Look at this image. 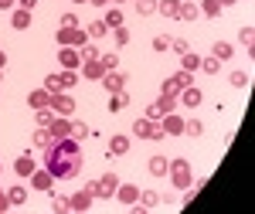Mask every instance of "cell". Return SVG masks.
I'll return each instance as SVG.
<instances>
[{"mask_svg":"<svg viewBox=\"0 0 255 214\" xmlns=\"http://www.w3.org/2000/svg\"><path fill=\"white\" fill-rule=\"evenodd\" d=\"M102 85H106V92H123L126 82H123V75H116V72H106V75H102Z\"/></svg>","mask_w":255,"mask_h":214,"instance_id":"cell-14","label":"cell"},{"mask_svg":"<svg viewBox=\"0 0 255 214\" xmlns=\"http://www.w3.org/2000/svg\"><path fill=\"white\" fill-rule=\"evenodd\" d=\"M116 3H119V0H116Z\"/></svg>","mask_w":255,"mask_h":214,"instance_id":"cell-60","label":"cell"},{"mask_svg":"<svg viewBox=\"0 0 255 214\" xmlns=\"http://www.w3.org/2000/svg\"><path fill=\"white\" fill-rule=\"evenodd\" d=\"M82 58H85V61L99 58V48H96V44H89V41H85V44H82Z\"/></svg>","mask_w":255,"mask_h":214,"instance_id":"cell-38","label":"cell"},{"mask_svg":"<svg viewBox=\"0 0 255 214\" xmlns=\"http://www.w3.org/2000/svg\"><path fill=\"white\" fill-rule=\"evenodd\" d=\"M51 211H72V208H68L65 197H55V201H51Z\"/></svg>","mask_w":255,"mask_h":214,"instance_id":"cell-47","label":"cell"},{"mask_svg":"<svg viewBox=\"0 0 255 214\" xmlns=\"http://www.w3.org/2000/svg\"><path fill=\"white\" fill-rule=\"evenodd\" d=\"M61 27H79V17H75V14H65V17H61Z\"/></svg>","mask_w":255,"mask_h":214,"instance_id":"cell-49","label":"cell"},{"mask_svg":"<svg viewBox=\"0 0 255 214\" xmlns=\"http://www.w3.org/2000/svg\"><path fill=\"white\" fill-rule=\"evenodd\" d=\"M126 102H129V99L123 96V92H113V102H109V109H113V112H119V109H126Z\"/></svg>","mask_w":255,"mask_h":214,"instance_id":"cell-35","label":"cell"},{"mask_svg":"<svg viewBox=\"0 0 255 214\" xmlns=\"http://www.w3.org/2000/svg\"><path fill=\"white\" fill-rule=\"evenodd\" d=\"M75 3H82V0H75Z\"/></svg>","mask_w":255,"mask_h":214,"instance_id":"cell-59","label":"cell"},{"mask_svg":"<svg viewBox=\"0 0 255 214\" xmlns=\"http://www.w3.org/2000/svg\"><path fill=\"white\" fill-rule=\"evenodd\" d=\"M136 14H157V0H136Z\"/></svg>","mask_w":255,"mask_h":214,"instance_id":"cell-32","label":"cell"},{"mask_svg":"<svg viewBox=\"0 0 255 214\" xmlns=\"http://www.w3.org/2000/svg\"><path fill=\"white\" fill-rule=\"evenodd\" d=\"M89 204H92V194H89V191H82V194H75L72 201H68L72 211H89Z\"/></svg>","mask_w":255,"mask_h":214,"instance_id":"cell-16","label":"cell"},{"mask_svg":"<svg viewBox=\"0 0 255 214\" xmlns=\"http://www.w3.org/2000/svg\"><path fill=\"white\" fill-rule=\"evenodd\" d=\"M252 27H249V24H245V27H242V31H238V41H242V44H245V48H252Z\"/></svg>","mask_w":255,"mask_h":214,"instance_id":"cell-37","label":"cell"},{"mask_svg":"<svg viewBox=\"0 0 255 214\" xmlns=\"http://www.w3.org/2000/svg\"><path fill=\"white\" fill-rule=\"evenodd\" d=\"M85 41H89V34L79 31V27H65V31H58V44L61 48H82Z\"/></svg>","mask_w":255,"mask_h":214,"instance_id":"cell-4","label":"cell"},{"mask_svg":"<svg viewBox=\"0 0 255 214\" xmlns=\"http://www.w3.org/2000/svg\"><path fill=\"white\" fill-rule=\"evenodd\" d=\"M201 129H204V126H201L197 119H191V122H184V133H187V136H201Z\"/></svg>","mask_w":255,"mask_h":214,"instance_id":"cell-39","label":"cell"},{"mask_svg":"<svg viewBox=\"0 0 255 214\" xmlns=\"http://www.w3.org/2000/svg\"><path fill=\"white\" fill-rule=\"evenodd\" d=\"M31 180H34V187H38V191H48L55 177H51V170H48V167H44V170H38V167H34V174H31Z\"/></svg>","mask_w":255,"mask_h":214,"instance_id":"cell-11","label":"cell"},{"mask_svg":"<svg viewBox=\"0 0 255 214\" xmlns=\"http://www.w3.org/2000/svg\"><path fill=\"white\" fill-rule=\"evenodd\" d=\"M24 201H27V191L24 187H10L7 191V204H24Z\"/></svg>","mask_w":255,"mask_h":214,"instance_id":"cell-29","label":"cell"},{"mask_svg":"<svg viewBox=\"0 0 255 214\" xmlns=\"http://www.w3.org/2000/svg\"><path fill=\"white\" fill-rule=\"evenodd\" d=\"M167 167H170L167 156H150V174H153V177H163V174H167Z\"/></svg>","mask_w":255,"mask_h":214,"instance_id":"cell-20","label":"cell"},{"mask_svg":"<svg viewBox=\"0 0 255 214\" xmlns=\"http://www.w3.org/2000/svg\"><path fill=\"white\" fill-rule=\"evenodd\" d=\"M0 211H7V191H0Z\"/></svg>","mask_w":255,"mask_h":214,"instance_id":"cell-53","label":"cell"},{"mask_svg":"<svg viewBox=\"0 0 255 214\" xmlns=\"http://www.w3.org/2000/svg\"><path fill=\"white\" fill-rule=\"evenodd\" d=\"M3 61H7V55H3V51H0V68H3Z\"/></svg>","mask_w":255,"mask_h":214,"instance_id":"cell-56","label":"cell"},{"mask_svg":"<svg viewBox=\"0 0 255 214\" xmlns=\"http://www.w3.org/2000/svg\"><path fill=\"white\" fill-rule=\"evenodd\" d=\"M85 34L99 41V38H106V34H109V27H106V20H92V24L85 27Z\"/></svg>","mask_w":255,"mask_h":214,"instance_id":"cell-21","label":"cell"},{"mask_svg":"<svg viewBox=\"0 0 255 214\" xmlns=\"http://www.w3.org/2000/svg\"><path fill=\"white\" fill-rule=\"evenodd\" d=\"M113 31H116V44H129V31H126L123 24H119V27H113Z\"/></svg>","mask_w":255,"mask_h":214,"instance_id":"cell-42","label":"cell"},{"mask_svg":"<svg viewBox=\"0 0 255 214\" xmlns=\"http://www.w3.org/2000/svg\"><path fill=\"white\" fill-rule=\"evenodd\" d=\"M201 10H204V14H211V17H215L218 10H221V3H218V0H204V7H201Z\"/></svg>","mask_w":255,"mask_h":214,"instance_id":"cell-44","label":"cell"},{"mask_svg":"<svg viewBox=\"0 0 255 214\" xmlns=\"http://www.w3.org/2000/svg\"><path fill=\"white\" fill-rule=\"evenodd\" d=\"M187 85H194V78H191V72H184V68H180V72H177L174 78H167V82H163V96H180V89H187Z\"/></svg>","mask_w":255,"mask_h":214,"instance_id":"cell-2","label":"cell"},{"mask_svg":"<svg viewBox=\"0 0 255 214\" xmlns=\"http://www.w3.org/2000/svg\"><path fill=\"white\" fill-rule=\"evenodd\" d=\"M123 153H129V139L126 136H113L109 139V156H123Z\"/></svg>","mask_w":255,"mask_h":214,"instance_id":"cell-15","label":"cell"},{"mask_svg":"<svg viewBox=\"0 0 255 214\" xmlns=\"http://www.w3.org/2000/svg\"><path fill=\"white\" fill-rule=\"evenodd\" d=\"M163 133H184V122L167 112V116H163Z\"/></svg>","mask_w":255,"mask_h":214,"instance_id":"cell-26","label":"cell"},{"mask_svg":"<svg viewBox=\"0 0 255 214\" xmlns=\"http://www.w3.org/2000/svg\"><path fill=\"white\" fill-rule=\"evenodd\" d=\"M99 61H102V68H106V72H113V68L119 65V58H116V55H99Z\"/></svg>","mask_w":255,"mask_h":214,"instance_id":"cell-40","label":"cell"},{"mask_svg":"<svg viewBox=\"0 0 255 214\" xmlns=\"http://www.w3.org/2000/svg\"><path fill=\"white\" fill-rule=\"evenodd\" d=\"M211 58H218V61L232 58V44H228V41H215V48H211Z\"/></svg>","mask_w":255,"mask_h":214,"instance_id":"cell-22","label":"cell"},{"mask_svg":"<svg viewBox=\"0 0 255 214\" xmlns=\"http://www.w3.org/2000/svg\"><path fill=\"white\" fill-rule=\"evenodd\" d=\"M218 65H221L218 58H204V61H201V68H204L208 75H218Z\"/></svg>","mask_w":255,"mask_h":214,"instance_id":"cell-41","label":"cell"},{"mask_svg":"<svg viewBox=\"0 0 255 214\" xmlns=\"http://www.w3.org/2000/svg\"><path fill=\"white\" fill-rule=\"evenodd\" d=\"M82 191H89V194H92V197H99V180H92V184H85Z\"/></svg>","mask_w":255,"mask_h":214,"instance_id":"cell-51","label":"cell"},{"mask_svg":"<svg viewBox=\"0 0 255 214\" xmlns=\"http://www.w3.org/2000/svg\"><path fill=\"white\" fill-rule=\"evenodd\" d=\"M14 7V0H0V10H10Z\"/></svg>","mask_w":255,"mask_h":214,"instance_id":"cell-54","label":"cell"},{"mask_svg":"<svg viewBox=\"0 0 255 214\" xmlns=\"http://www.w3.org/2000/svg\"><path fill=\"white\" fill-rule=\"evenodd\" d=\"M92 3H96V7H106V3H109V0H92Z\"/></svg>","mask_w":255,"mask_h":214,"instance_id":"cell-55","label":"cell"},{"mask_svg":"<svg viewBox=\"0 0 255 214\" xmlns=\"http://www.w3.org/2000/svg\"><path fill=\"white\" fill-rule=\"evenodd\" d=\"M75 82H79V75H75V72H68V68H65V75H61V85H65V89H72V85H75Z\"/></svg>","mask_w":255,"mask_h":214,"instance_id":"cell-45","label":"cell"},{"mask_svg":"<svg viewBox=\"0 0 255 214\" xmlns=\"http://www.w3.org/2000/svg\"><path fill=\"white\" fill-rule=\"evenodd\" d=\"M119 24H123V10H119V7H113V10L106 14V27H119Z\"/></svg>","mask_w":255,"mask_h":214,"instance_id":"cell-33","label":"cell"},{"mask_svg":"<svg viewBox=\"0 0 255 214\" xmlns=\"http://www.w3.org/2000/svg\"><path fill=\"white\" fill-rule=\"evenodd\" d=\"M180 65H184V72H197L201 68V58H197L194 51H184L180 55Z\"/></svg>","mask_w":255,"mask_h":214,"instance_id":"cell-24","label":"cell"},{"mask_svg":"<svg viewBox=\"0 0 255 214\" xmlns=\"http://www.w3.org/2000/svg\"><path fill=\"white\" fill-rule=\"evenodd\" d=\"M170 41H174V38L160 34V38H153V48H157V51H167V48H170Z\"/></svg>","mask_w":255,"mask_h":214,"instance_id":"cell-43","label":"cell"},{"mask_svg":"<svg viewBox=\"0 0 255 214\" xmlns=\"http://www.w3.org/2000/svg\"><path fill=\"white\" fill-rule=\"evenodd\" d=\"M44 167L51 170L55 180H75L85 167V156H82V143L72 136L55 139L44 146Z\"/></svg>","mask_w":255,"mask_h":214,"instance_id":"cell-1","label":"cell"},{"mask_svg":"<svg viewBox=\"0 0 255 214\" xmlns=\"http://www.w3.org/2000/svg\"><path fill=\"white\" fill-rule=\"evenodd\" d=\"M167 170H170V177H174L177 187H184V191L191 187V163H187V160H174Z\"/></svg>","mask_w":255,"mask_h":214,"instance_id":"cell-3","label":"cell"},{"mask_svg":"<svg viewBox=\"0 0 255 214\" xmlns=\"http://www.w3.org/2000/svg\"><path fill=\"white\" fill-rule=\"evenodd\" d=\"M218 3H221V7H225V3H235V0H218Z\"/></svg>","mask_w":255,"mask_h":214,"instance_id":"cell-57","label":"cell"},{"mask_svg":"<svg viewBox=\"0 0 255 214\" xmlns=\"http://www.w3.org/2000/svg\"><path fill=\"white\" fill-rule=\"evenodd\" d=\"M31 106H34V109H51V92H48V89L31 92Z\"/></svg>","mask_w":255,"mask_h":214,"instance_id":"cell-17","label":"cell"},{"mask_svg":"<svg viewBox=\"0 0 255 214\" xmlns=\"http://www.w3.org/2000/svg\"><path fill=\"white\" fill-rule=\"evenodd\" d=\"M68 136L72 139H85L89 136V126H85V122H72V133H68Z\"/></svg>","mask_w":255,"mask_h":214,"instance_id":"cell-34","label":"cell"},{"mask_svg":"<svg viewBox=\"0 0 255 214\" xmlns=\"http://www.w3.org/2000/svg\"><path fill=\"white\" fill-rule=\"evenodd\" d=\"M34 146H41V150H44V146H48V143H55V139H51V133H48V126H38V133H34Z\"/></svg>","mask_w":255,"mask_h":214,"instance_id":"cell-28","label":"cell"},{"mask_svg":"<svg viewBox=\"0 0 255 214\" xmlns=\"http://www.w3.org/2000/svg\"><path fill=\"white\" fill-rule=\"evenodd\" d=\"M10 24H14L17 31H27V27H31V10H24V7H20V10H14Z\"/></svg>","mask_w":255,"mask_h":214,"instance_id":"cell-18","label":"cell"},{"mask_svg":"<svg viewBox=\"0 0 255 214\" xmlns=\"http://www.w3.org/2000/svg\"><path fill=\"white\" fill-rule=\"evenodd\" d=\"M58 61L68 68V72H75V68H79V61H82V55L75 51V48H61V51H58Z\"/></svg>","mask_w":255,"mask_h":214,"instance_id":"cell-8","label":"cell"},{"mask_svg":"<svg viewBox=\"0 0 255 214\" xmlns=\"http://www.w3.org/2000/svg\"><path fill=\"white\" fill-rule=\"evenodd\" d=\"M157 10L163 14V17H177V10H180V0H160Z\"/></svg>","mask_w":255,"mask_h":214,"instance_id":"cell-23","label":"cell"},{"mask_svg":"<svg viewBox=\"0 0 255 214\" xmlns=\"http://www.w3.org/2000/svg\"><path fill=\"white\" fill-rule=\"evenodd\" d=\"M44 89H48L51 96H58L61 89H65V85H61V75H48V78H44Z\"/></svg>","mask_w":255,"mask_h":214,"instance_id":"cell-31","label":"cell"},{"mask_svg":"<svg viewBox=\"0 0 255 214\" xmlns=\"http://www.w3.org/2000/svg\"><path fill=\"white\" fill-rule=\"evenodd\" d=\"M180 102H184L187 109H194V106H201V89H194V85L180 89Z\"/></svg>","mask_w":255,"mask_h":214,"instance_id":"cell-10","label":"cell"},{"mask_svg":"<svg viewBox=\"0 0 255 214\" xmlns=\"http://www.w3.org/2000/svg\"><path fill=\"white\" fill-rule=\"evenodd\" d=\"M85 75H89V78H102V75H106V68H102V61H99V58L85 61Z\"/></svg>","mask_w":255,"mask_h":214,"instance_id":"cell-27","label":"cell"},{"mask_svg":"<svg viewBox=\"0 0 255 214\" xmlns=\"http://www.w3.org/2000/svg\"><path fill=\"white\" fill-rule=\"evenodd\" d=\"M0 85H3V68H0Z\"/></svg>","mask_w":255,"mask_h":214,"instance_id":"cell-58","label":"cell"},{"mask_svg":"<svg viewBox=\"0 0 255 214\" xmlns=\"http://www.w3.org/2000/svg\"><path fill=\"white\" fill-rule=\"evenodd\" d=\"M170 48H174L177 55H184V51H191V48H187V41H180V38H177V41H170Z\"/></svg>","mask_w":255,"mask_h":214,"instance_id":"cell-48","label":"cell"},{"mask_svg":"<svg viewBox=\"0 0 255 214\" xmlns=\"http://www.w3.org/2000/svg\"><path fill=\"white\" fill-rule=\"evenodd\" d=\"M197 14H201V10H197L194 3H180V10H177V17H180V20H194Z\"/></svg>","mask_w":255,"mask_h":214,"instance_id":"cell-30","label":"cell"},{"mask_svg":"<svg viewBox=\"0 0 255 214\" xmlns=\"http://www.w3.org/2000/svg\"><path fill=\"white\" fill-rule=\"evenodd\" d=\"M116 187H119V177L116 174L99 177V197H113V194H116Z\"/></svg>","mask_w":255,"mask_h":214,"instance_id":"cell-6","label":"cell"},{"mask_svg":"<svg viewBox=\"0 0 255 214\" xmlns=\"http://www.w3.org/2000/svg\"><path fill=\"white\" fill-rule=\"evenodd\" d=\"M133 133H136L139 139H150V133H153V119H136V122H133Z\"/></svg>","mask_w":255,"mask_h":214,"instance_id":"cell-19","label":"cell"},{"mask_svg":"<svg viewBox=\"0 0 255 214\" xmlns=\"http://www.w3.org/2000/svg\"><path fill=\"white\" fill-rule=\"evenodd\" d=\"M143 208H160V194L157 191H139V197H136Z\"/></svg>","mask_w":255,"mask_h":214,"instance_id":"cell-25","label":"cell"},{"mask_svg":"<svg viewBox=\"0 0 255 214\" xmlns=\"http://www.w3.org/2000/svg\"><path fill=\"white\" fill-rule=\"evenodd\" d=\"M20 7H24V10H34V3H38V0H17Z\"/></svg>","mask_w":255,"mask_h":214,"instance_id":"cell-52","label":"cell"},{"mask_svg":"<svg viewBox=\"0 0 255 214\" xmlns=\"http://www.w3.org/2000/svg\"><path fill=\"white\" fill-rule=\"evenodd\" d=\"M51 112H75V99L72 96H51Z\"/></svg>","mask_w":255,"mask_h":214,"instance_id":"cell-7","label":"cell"},{"mask_svg":"<svg viewBox=\"0 0 255 214\" xmlns=\"http://www.w3.org/2000/svg\"><path fill=\"white\" fill-rule=\"evenodd\" d=\"M38 126H51V109H38Z\"/></svg>","mask_w":255,"mask_h":214,"instance_id":"cell-46","label":"cell"},{"mask_svg":"<svg viewBox=\"0 0 255 214\" xmlns=\"http://www.w3.org/2000/svg\"><path fill=\"white\" fill-rule=\"evenodd\" d=\"M14 170H17V177H31L34 174V160H31V153H20L17 163H14Z\"/></svg>","mask_w":255,"mask_h":214,"instance_id":"cell-12","label":"cell"},{"mask_svg":"<svg viewBox=\"0 0 255 214\" xmlns=\"http://www.w3.org/2000/svg\"><path fill=\"white\" fill-rule=\"evenodd\" d=\"M232 85L235 89H245L249 85V72H232Z\"/></svg>","mask_w":255,"mask_h":214,"instance_id":"cell-36","label":"cell"},{"mask_svg":"<svg viewBox=\"0 0 255 214\" xmlns=\"http://www.w3.org/2000/svg\"><path fill=\"white\" fill-rule=\"evenodd\" d=\"M167 136V133H163V126H160V122H153V133H150V139H163Z\"/></svg>","mask_w":255,"mask_h":214,"instance_id":"cell-50","label":"cell"},{"mask_svg":"<svg viewBox=\"0 0 255 214\" xmlns=\"http://www.w3.org/2000/svg\"><path fill=\"white\" fill-rule=\"evenodd\" d=\"M116 197L123 201V204H136V197H139L136 184H119V187H116Z\"/></svg>","mask_w":255,"mask_h":214,"instance_id":"cell-9","label":"cell"},{"mask_svg":"<svg viewBox=\"0 0 255 214\" xmlns=\"http://www.w3.org/2000/svg\"><path fill=\"white\" fill-rule=\"evenodd\" d=\"M48 133H51V139H65L68 133H72V122H65V119H51V126H48Z\"/></svg>","mask_w":255,"mask_h":214,"instance_id":"cell-13","label":"cell"},{"mask_svg":"<svg viewBox=\"0 0 255 214\" xmlns=\"http://www.w3.org/2000/svg\"><path fill=\"white\" fill-rule=\"evenodd\" d=\"M174 106H177V99H174V96H163L160 102H153V106L146 109V119H153V122H160V119L167 116V112H174Z\"/></svg>","mask_w":255,"mask_h":214,"instance_id":"cell-5","label":"cell"}]
</instances>
